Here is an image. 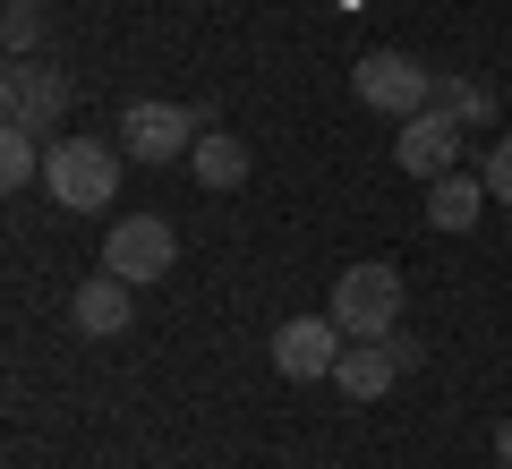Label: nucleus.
I'll use <instances>...</instances> for the list:
<instances>
[{"label":"nucleus","instance_id":"obj_5","mask_svg":"<svg viewBox=\"0 0 512 469\" xmlns=\"http://www.w3.org/2000/svg\"><path fill=\"white\" fill-rule=\"evenodd\" d=\"M197 137H205V111H188V103H128L120 111V154L128 163H180Z\"/></svg>","mask_w":512,"mask_h":469},{"label":"nucleus","instance_id":"obj_1","mask_svg":"<svg viewBox=\"0 0 512 469\" xmlns=\"http://www.w3.org/2000/svg\"><path fill=\"white\" fill-rule=\"evenodd\" d=\"M325 316L350 333V342H384V333H402V265H384V256L350 265L342 282H333Z\"/></svg>","mask_w":512,"mask_h":469},{"label":"nucleus","instance_id":"obj_15","mask_svg":"<svg viewBox=\"0 0 512 469\" xmlns=\"http://www.w3.org/2000/svg\"><path fill=\"white\" fill-rule=\"evenodd\" d=\"M478 180H487L495 205H512V137H495V154H487V171H478Z\"/></svg>","mask_w":512,"mask_h":469},{"label":"nucleus","instance_id":"obj_8","mask_svg":"<svg viewBox=\"0 0 512 469\" xmlns=\"http://www.w3.org/2000/svg\"><path fill=\"white\" fill-rule=\"evenodd\" d=\"M274 367L291 384H316L342 367V325L333 316H291V325H274Z\"/></svg>","mask_w":512,"mask_h":469},{"label":"nucleus","instance_id":"obj_6","mask_svg":"<svg viewBox=\"0 0 512 469\" xmlns=\"http://www.w3.org/2000/svg\"><path fill=\"white\" fill-rule=\"evenodd\" d=\"M393 163L410 171V180H444V171L461 163V120L444 103H427V111H410L402 128H393Z\"/></svg>","mask_w":512,"mask_h":469},{"label":"nucleus","instance_id":"obj_18","mask_svg":"<svg viewBox=\"0 0 512 469\" xmlns=\"http://www.w3.org/2000/svg\"><path fill=\"white\" fill-rule=\"evenodd\" d=\"M35 9H43V0H35Z\"/></svg>","mask_w":512,"mask_h":469},{"label":"nucleus","instance_id":"obj_14","mask_svg":"<svg viewBox=\"0 0 512 469\" xmlns=\"http://www.w3.org/2000/svg\"><path fill=\"white\" fill-rule=\"evenodd\" d=\"M43 171V154H35V128H9L0 137V188H26Z\"/></svg>","mask_w":512,"mask_h":469},{"label":"nucleus","instance_id":"obj_16","mask_svg":"<svg viewBox=\"0 0 512 469\" xmlns=\"http://www.w3.org/2000/svg\"><path fill=\"white\" fill-rule=\"evenodd\" d=\"M0 35H9V52H35V0H9V18H0Z\"/></svg>","mask_w":512,"mask_h":469},{"label":"nucleus","instance_id":"obj_11","mask_svg":"<svg viewBox=\"0 0 512 469\" xmlns=\"http://www.w3.org/2000/svg\"><path fill=\"white\" fill-rule=\"evenodd\" d=\"M393 376H402V359H393L384 342H359V350H342V367H333L342 401H376V393H393Z\"/></svg>","mask_w":512,"mask_h":469},{"label":"nucleus","instance_id":"obj_17","mask_svg":"<svg viewBox=\"0 0 512 469\" xmlns=\"http://www.w3.org/2000/svg\"><path fill=\"white\" fill-rule=\"evenodd\" d=\"M495 469H512V418L495 427Z\"/></svg>","mask_w":512,"mask_h":469},{"label":"nucleus","instance_id":"obj_7","mask_svg":"<svg viewBox=\"0 0 512 469\" xmlns=\"http://www.w3.org/2000/svg\"><path fill=\"white\" fill-rule=\"evenodd\" d=\"M0 111H9V128H60V111H69V77L52 69V60H18V69L0 77Z\"/></svg>","mask_w":512,"mask_h":469},{"label":"nucleus","instance_id":"obj_9","mask_svg":"<svg viewBox=\"0 0 512 469\" xmlns=\"http://www.w3.org/2000/svg\"><path fill=\"white\" fill-rule=\"evenodd\" d=\"M69 325L86 333V342H120V333L137 325V282H120V273H94V282H77Z\"/></svg>","mask_w":512,"mask_h":469},{"label":"nucleus","instance_id":"obj_3","mask_svg":"<svg viewBox=\"0 0 512 469\" xmlns=\"http://www.w3.org/2000/svg\"><path fill=\"white\" fill-rule=\"evenodd\" d=\"M350 86H359V103L384 111L393 128H402L410 111L436 103V69H427V60H410V52H367L359 69H350Z\"/></svg>","mask_w":512,"mask_h":469},{"label":"nucleus","instance_id":"obj_10","mask_svg":"<svg viewBox=\"0 0 512 469\" xmlns=\"http://www.w3.org/2000/svg\"><path fill=\"white\" fill-rule=\"evenodd\" d=\"M487 214V180H470V171H444V180H427V222L436 231H470V222Z\"/></svg>","mask_w":512,"mask_h":469},{"label":"nucleus","instance_id":"obj_12","mask_svg":"<svg viewBox=\"0 0 512 469\" xmlns=\"http://www.w3.org/2000/svg\"><path fill=\"white\" fill-rule=\"evenodd\" d=\"M188 171H197L205 188H239V180H248V145L222 137V128H205V137L188 145Z\"/></svg>","mask_w":512,"mask_h":469},{"label":"nucleus","instance_id":"obj_2","mask_svg":"<svg viewBox=\"0 0 512 469\" xmlns=\"http://www.w3.org/2000/svg\"><path fill=\"white\" fill-rule=\"evenodd\" d=\"M43 188H52V205H69V214H103L111 197H120V154L94 137H60L52 163H43Z\"/></svg>","mask_w":512,"mask_h":469},{"label":"nucleus","instance_id":"obj_4","mask_svg":"<svg viewBox=\"0 0 512 469\" xmlns=\"http://www.w3.org/2000/svg\"><path fill=\"white\" fill-rule=\"evenodd\" d=\"M180 265V231H171L163 214H120L103 231V273H120V282H163V273Z\"/></svg>","mask_w":512,"mask_h":469},{"label":"nucleus","instance_id":"obj_13","mask_svg":"<svg viewBox=\"0 0 512 469\" xmlns=\"http://www.w3.org/2000/svg\"><path fill=\"white\" fill-rule=\"evenodd\" d=\"M436 103L453 111L461 128H487V120H495V86H487V77H461V69L436 77Z\"/></svg>","mask_w":512,"mask_h":469}]
</instances>
